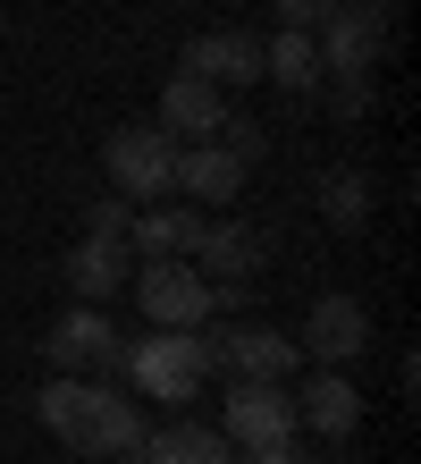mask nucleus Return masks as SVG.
Wrapping results in <instances>:
<instances>
[{
    "label": "nucleus",
    "mask_w": 421,
    "mask_h": 464,
    "mask_svg": "<svg viewBox=\"0 0 421 464\" xmlns=\"http://www.w3.org/2000/svg\"><path fill=\"white\" fill-rule=\"evenodd\" d=\"M119 380L144 405H194L211 380V338L203 330H152V338H127V363Z\"/></svg>",
    "instance_id": "obj_1"
},
{
    "label": "nucleus",
    "mask_w": 421,
    "mask_h": 464,
    "mask_svg": "<svg viewBox=\"0 0 421 464\" xmlns=\"http://www.w3.org/2000/svg\"><path fill=\"white\" fill-rule=\"evenodd\" d=\"M127 279H135V304H144L152 330H203L211 321V279L186 254H144Z\"/></svg>",
    "instance_id": "obj_2"
},
{
    "label": "nucleus",
    "mask_w": 421,
    "mask_h": 464,
    "mask_svg": "<svg viewBox=\"0 0 421 464\" xmlns=\"http://www.w3.org/2000/svg\"><path fill=\"white\" fill-rule=\"evenodd\" d=\"M101 169H110V195L168 203V186H177V144H168V127H119L101 144Z\"/></svg>",
    "instance_id": "obj_3"
},
{
    "label": "nucleus",
    "mask_w": 421,
    "mask_h": 464,
    "mask_svg": "<svg viewBox=\"0 0 421 464\" xmlns=\"http://www.w3.org/2000/svg\"><path fill=\"white\" fill-rule=\"evenodd\" d=\"M43 363H51V372H101V380H119L127 338L110 330L101 304H76V313H60V321L43 330Z\"/></svg>",
    "instance_id": "obj_4"
},
{
    "label": "nucleus",
    "mask_w": 421,
    "mask_h": 464,
    "mask_svg": "<svg viewBox=\"0 0 421 464\" xmlns=\"http://www.w3.org/2000/svg\"><path fill=\"white\" fill-rule=\"evenodd\" d=\"M186 262L211 279V313H236L244 287H253V270H262V237H253L244 220H203V245H194Z\"/></svg>",
    "instance_id": "obj_5"
},
{
    "label": "nucleus",
    "mask_w": 421,
    "mask_h": 464,
    "mask_svg": "<svg viewBox=\"0 0 421 464\" xmlns=\"http://www.w3.org/2000/svg\"><path fill=\"white\" fill-rule=\"evenodd\" d=\"M203 338H211V372H228V380H287L295 372V338L287 330H270V321H203Z\"/></svg>",
    "instance_id": "obj_6"
},
{
    "label": "nucleus",
    "mask_w": 421,
    "mask_h": 464,
    "mask_svg": "<svg viewBox=\"0 0 421 464\" xmlns=\"http://www.w3.org/2000/svg\"><path fill=\"white\" fill-rule=\"evenodd\" d=\"M219 430H228V448L303 440V430H295V389H287V380H236V389H228V414H219Z\"/></svg>",
    "instance_id": "obj_7"
},
{
    "label": "nucleus",
    "mask_w": 421,
    "mask_h": 464,
    "mask_svg": "<svg viewBox=\"0 0 421 464\" xmlns=\"http://www.w3.org/2000/svg\"><path fill=\"white\" fill-rule=\"evenodd\" d=\"M379 34H388V17H379V9H354V0H337V9L312 25V43H321V76H371Z\"/></svg>",
    "instance_id": "obj_8"
},
{
    "label": "nucleus",
    "mask_w": 421,
    "mask_h": 464,
    "mask_svg": "<svg viewBox=\"0 0 421 464\" xmlns=\"http://www.w3.org/2000/svg\"><path fill=\"white\" fill-rule=\"evenodd\" d=\"M362 346H371V313H362L354 295H321V304L303 313V338H295V354H312V363L346 372Z\"/></svg>",
    "instance_id": "obj_9"
},
{
    "label": "nucleus",
    "mask_w": 421,
    "mask_h": 464,
    "mask_svg": "<svg viewBox=\"0 0 421 464\" xmlns=\"http://www.w3.org/2000/svg\"><path fill=\"white\" fill-rule=\"evenodd\" d=\"M186 76H203V85L219 93H244V85H262V43L244 34V25H211V34H194L186 43Z\"/></svg>",
    "instance_id": "obj_10"
},
{
    "label": "nucleus",
    "mask_w": 421,
    "mask_h": 464,
    "mask_svg": "<svg viewBox=\"0 0 421 464\" xmlns=\"http://www.w3.org/2000/svg\"><path fill=\"white\" fill-rule=\"evenodd\" d=\"M295 430H312V440H354L362 430V389L321 363L312 380H303V397H295Z\"/></svg>",
    "instance_id": "obj_11"
},
{
    "label": "nucleus",
    "mask_w": 421,
    "mask_h": 464,
    "mask_svg": "<svg viewBox=\"0 0 421 464\" xmlns=\"http://www.w3.org/2000/svg\"><path fill=\"white\" fill-rule=\"evenodd\" d=\"M144 397L135 389H119V380H101V405H93V422H84V448L76 456H127L135 464V448H144Z\"/></svg>",
    "instance_id": "obj_12"
},
{
    "label": "nucleus",
    "mask_w": 421,
    "mask_h": 464,
    "mask_svg": "<svg viewBox=\"0 0 421 464\" xmlns=\"http://www.w3.org/2000/svg\"><path fill=\"white\" fill-rule=\"evenodd\" d=\"M60 270H68L76 304H110V295L127 287V270H135V262H127V245H119V237H84V245H76V254H68Z\"/></svg>",
    "instance_id": "obj_13"
},
{
    "label": "nucleus",
    "mask_w": 421,
    "mask_h": 464,
    "mask_svg": "<svg viewBox=\"0 0 421 464\" xmlns=\"http://www.w3.org/2000/svg\"><path fill=\"white\" fill-rule=\"evenodd\" d=\"M219 119H228V93H219V85H203V76H186V68L160 85V127L168 135H194V144H203Z\"/></svg>",
    "instance_id": "obj_14"
},
{
    "label": "nucleus",
    "mask_w": 421,
    "mask_h": 464,
    "mask_svg": "<svg viewBox=\"0 0 421 464\" xmlns=\"http://www.w3.org/2000/svg\"><path fill=\"white\" fill-rule=\"evenodd\" d=\"M236 186H244V160L228 152V144H186L177 152V195H194V203H236Z\"/></svg>",
    "instance_id": "obj_15"
},
{
    "label": "nucleus",
    "mask_w": 421,
    "mask_h": 464,
    "mask_svg": "<svg viewBox=\"0 0 421 464\" xmlns=\"http://www.w3.org/2000/svg\"><path fill=\"white\" fill-rule=\"evenodd\" d=\"M135 464H236L228 430H203V422H168V430H144Z\"/></svg>",
    "instance_id": "obj_16"
},
{
    "label": "nucleus",
    "mask_w": 421,
    "mask_h": 464,
    "mask_svg": "<svg viewBox=\"0 0 421 464\" xmlns=\"http://www.w3.org/2000/svg\"><path fill=\"white\" fill-rule=\"evenodd\" d=\"M262 76L287 85L295 102H312L321 93V43H312V25H287L278 43H262Z\"/></svg>",
    "instance_id": "obj_17"
},
{
    "label": "nucleus",
    "mask_w": 421,
    "mask_h": 464,
    "mask_svg": "<svg viewBox=\"0 0 421 464\" xmlns=\"http://www.w3.org/2000/svg\"><path fill=\"white\" fill-rule=\"evenodd\" d=\"M127 245L135 254H194V245H203V220H194L186 203H135Z\"/></svg>",
    "instance_id": "obj_18"
},
{
    "label": "nucleus",
    "mask_w": 421,
    "mask_h": 464,
    "mask_svg": "<svg viewBox=\"0 0 421 464\" xmlns=\"http://www.w3.org/2000/svg\"><path fill=\"white\" fill-rule=\"evenodd\" d=\"M321 220L329 228H371V178H362V169H329L321 178Z\"/></svg>",
    "instance_id": "obj_19"
},
{
    "label": "nucleus",
    "mask_w": 421,
    "mask_h": 464,
    "mask_svg": "<svg viewBox=\"0 0 421 464\" xmlns=\"http://www.w3.org/2000/svg\"><path fill=\"white\" fill-rule=\"evenodd\" d=\"M211 144H228L244 169H253V160H262V144H270V127H253V119H236V111H228V119L211 127Z\"/></svg>",
    "instance_id": "obj_20"
},
{
    "label": "nucleus",
    "mask_w": 421,
    "mask_h": 464,
    "mask_svg": "<svg viewBox=\"0 0 421 464\" xmlns=\"http://www.w3.org/2000/svg\"><path fill=\"white\" fill-rule=\"evenodd\" d=\"M127 220H135V203L110 195V203H93V228H84V237H119V245H127Z\"/></svg>",
    "instance_id": "obj_21"
},
{
    "label": "nucleus",
    "mask_w": 421,
    "mask_h": 464,
    "mask_svg": "<svg viewBox=\"0 0 421 464\" xmlns=\"http://www.w3.org/2000/svg\"><path fill=\"white\" fill-rule=\"evenodd\" d=\"M236 464H303V440H270V448H236Z\"/></svg>",
    "instance_id": "obj_22"
},
{
    "label": "nucleus",
    "mask_w": 421,
    "mask_h": 464,
    "mask_svg": "<svg viewBox=\"0 0 421 464\" xmlns=\"http://www.w3.org/2000/svg\"><path fill=\"white\" fill-rule=\"evenodd\" d=\"M270 9H278V17H287V25H321V17L337 9V0H270Z\"/></svg>",
    "instance_id": "obj_23"
},
{
    "label": "nucleus",
    "mask_w": 421,
    "mask_h": 464,
    "mask_svg": "<svg viewBox=\"0 0 421 464\" xmlns=\"http://www.w3.org/2000/svg\"><path fill=\"white\" fill-rule=\"evenodd\" d=\"M354 9H379V17H388V9H397V0H354Z\"/></svg>",
    "instance_id": "obj_24"
}]
</instances>
